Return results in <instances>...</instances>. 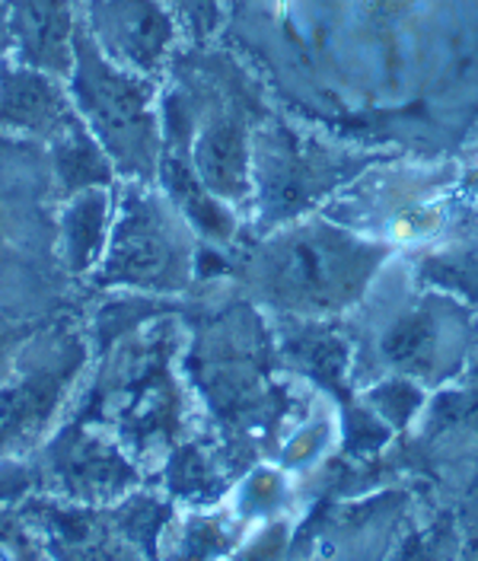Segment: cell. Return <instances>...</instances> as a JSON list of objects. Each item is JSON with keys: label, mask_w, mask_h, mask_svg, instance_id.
Returning a JSON list of instances; mask_svg holds the SVG:
<instances>
[{"label": "cell", "mask_w": 478, "mask_h": 561, "mask_svg": "<svg viewBox=\"0 0 478 561\" xmlns=\"http://www.w3.org/2000/svg\"><path fill=\"white\" fill-rule=\"evenodd\" d=\"M172 275L179 278V252L157 202L140 195L137 188L122 192V205L112 217L109 245L93 278L100 284L157 287Z\"/></svg>", "instance_id": "6da1fadb"}, {"label": "cell", "mask_w": 478, "mask_h": 561, "mask_svg": "<svg viewBox=\"0 0 478 561\" xmlns=\"http://www.w3.org/2000/svg\"><path fill=\"white\" fill-rule=\"evenodd\" d=\"M109 188H87L61 202L55 217V255L68 275H96L112 233Z\"/></svg>", "instance_id": "7a4b0ae2"}, {"label": "cell", "mask_w": 478, "mask_h": 561, "mask_svg": "<svg viewBox=\"0 0 478 561\" xmlns=\"http://www.w3.org/2000/svg\"><path fill=\"white\" fill-rule=\"evenodd\" d=\"M45 173L55 185L58 202H65L87 188H109L115 175V163L109 160L103 144L93 135H87L80 125H68L65 131H58L48 140Z\"/></svg>", "instance_id": "3957f363"}, {"label": "cell", "mask_w": 478, "mask_h": 561, "mask_svg": "<svg viewBox=\"0 0 478 561\" xmlns=\"http://www.w3.org/2000/svg\"><path fill=\"white\" fill-rule=\"evenodd\" d=\"M33 332H16V329H0V380L10 374L13 360H16V351L23 348V342L30 339Z\"/></svg>", "instance_id": "277c9868"}, {"label": "cell", "mask_w": 478, "mask_h": 561, "mask_svg": "<svg viewBox=\"0 0 478 561\" xmlns=\"http://www.w3.org/2000/svg\"><path fill=\"white\" fill-rule=\"evenodd\" d=\"M0 561H26V559H23V552H20V546H16V542H10L7 536H0Z\"/></svg>", "instance_id": "5b68a950"}, {"label": "cell", "mask_w": 478, "mask_h": 561, "mask_svg": "<svg viewBox=\"0 0 478 561\" xmlns=\"http://www.w3.org/2000/svg\"><path fill=\"white\" fill-rule=\"evenodd\" d=\"M3 243H7V214L0 208V252H3Z\"/></svg>", "instance_id": "8992f818"}]
</instances>
